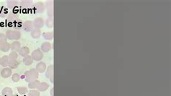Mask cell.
Segmentation results:
<instances>
[{"mask_svg":"<svg viewBox=\"0 0 171 96\" xmlns=\"http://www.w3.org/2000/svg\"><path fill=\"white\" fill-rule=\"evenodd\" d=\"M33 22V25H34L35 28H38V29H41L44 27V19L41 17H37L34 20Z\"/></svg>","mask_w":171,"mask_h":96,"instance_id":"277c9868","label":"cell"},{"mask_svg":"<svg viewBox=\"0 0 171 96\" xmlns=\"http://www.w3.org/2000/svg\"><path fill=\"white\" fill-rule=\"evenodd\" d=\"M53 76V65H50L46 69V77L48 78H50L51 77Z\"/></svg>","mask_w":171,"mask_h":96,"instance_id":"44dd1931","label":"cell"},{"mask_svg":"<svg viewBox=\"0 0 171 96\" xmlns=\"http://www.w3.org/2000/svg\"><path fill=\"white\" fill-rule=\"evenodd\" d=\"M46 25L48 27V28H52L53 27V17H49L46 20Z\"/></svg>","mask_w":171,"mask_h":96,"instance_id":"83f0119b","label":"cell"},{"mask_svg":"<svg viewBox=\"0 0 171 96\" xmlns=\"http://www.w3.org/2000/svg\"><path fill=\"white\" fill-rule=\"evenodd\" d=\"M35 11L38 13H44V11L46 10V6L43 2H37V3L35 4Z\"/></svg>","mask_w":171,"mask_h":96,"instance_id":"8992f818","label":"cell"},{"mask_svg":"<svg viewBox=\"0 0 171 96\" xmlns=\"http://www.w3.org/2000/svg\"><path fill=\"white\" fill-rule=\"evenodd\" d=\"M2 94L3 96H12L13 95V89L9 87H4L2 91Z\"/></svg>","mask_w":171,"mask_h":96,"instance_id":"e0dca14e","label":"cell"},{"mask_svg":"<svg viewBox=\"0 0 171 96\" xmlns=\"http://www.w3.org/2000/svg\"><path fill=\"white\" fill-rule=\"evenodd\" d=\"M17 56H18L17 53L16 52V51H12V52L9 54L8 58H9V59H11V60H17Z\"/></svg>","mask_w":171,"mask_h":96,"instance_id":"f1b7e54d","label":"cell"},{"mask_svg":"<svg viewBox=\"0 0 171 96\" xmlns=\"http://www.w3.org/2000/svg\"><path fill=\"white\" fill-rule=\"evenodd\" d=\"M9 63V58L8 56H4L1 57V65L4 67H7Z\"/></svg>","mask_w":171,"mask_h":96,"instance_id":"7402d4cb","label":"cell"},{"mask_svg":"<svg viewBox=\"0 0 171 96\" xmlns=\"http://www.w3.org/2000/svg\"><path fill=\"white\" fill-rule=\"evenodd\" d=\"M34 28L33 22L31 20H27L22 24V29L26 32H31Z\"/></svg>","mask_w":171,"mask_h":96,"instance_id":"3957f363","label":"cell"},{"mask_svg":"<svg viewBox=\"0 0 171 96\" xmlns=\"http://www.w3.org/2000/svg\"><path fill=\"white\" fill-rule=\"evenodd\" d=\"M51 47H52V46H51V43L47 42V41L46 42H44V43L42 44L41 46V51L45 53L48 52V51H50V50L51 49Z\"/></svg>","mask_w":171,"mask_h":96,"instance_id":"ba28073f","label":"cell"},{"mask_svg":"<svg viewBox=\"0 0 171 96\" xmlns=\"http://www.w3.org/2000/svg\"><path fill=\"white\" fill-rule=\"evenodd\" d=\"M53 90H54V88L52 87L51 90H50V94H51V96H54V94H53Z\"/></svg>","mask_w":171,"mask_h":96,"instance_id":"d6a6232c","label":"cell"},{"mask_svg":"<svg viewBox=\"0 0 171 96\" xmlns=\"http://www.w3.org/2000/svg\"><path fill=\"white\" fill-rule=\"evenodd\" d=\"M33 60L32 59L31 56H30V55H28V56H26L25 57L23 58V63L25 64V65H31L32 64H33Z\"/></svg>","mask_w":171,"mask_h":96,"instance_id":"ac0fdd59","label":"cell"},{"mask_svg":"<svg viewBox=\"0 0 171 96\" xmlns=\"http://www.w3.org/2000/svg\"><path fill=\"white\" fill-rule=\"evenodd\" d=\"M19 4L18 1L17 0H9L7 2V5L9 9H14L17 7V4Z\"/></svg>","mask_w":171,"mask_h":96,"instance_id":"8fae6325","label":"cell"},{"mask_svg":"<svg viewBox=\"0 0 171 96\" xmlns=\"http://www.w3.org/2000/svg\"><path fill=\"white\" fill-rule=\"evenodd\" d=\"M6 37L9 40H19L21 38V33L19 31L9 30L6 32Z\"/></svg>","mask_w":171,"mask_h":96,"instance_id":"6da1fadb","label":"cell"},{"mask_svg":"<svg viewBox=\"0 0 171 96\" xmlns=\"http://www.w3.org/2000/svg\"><path fill=\"white\" fill-rule=\"evenodd\" d=\"M7 15V10L4 7H0V17H6Z\"/></svg>","mask_w":171,"mask_h":96,"instance_id":"484cf974","label":"cell"},{"mask_svg":"<svg viewBox=\"0 0 171 96\" xmlns=\"http://www.w3.org/2000/svg\"><path fill=\"white\" fill-rule=\"evenodd\" d=\"M0 51H1V49H0Z\"/></svg>","mask_w":171,"mask_h":96,"instance_id":"d590c367","label":"cell"},{"mask_svg":"<svg viewBox=\"0 0 171 96\" xmlns=\"http://www.w3.org/2000/svg\"><path fill=\"white\" fill-rule=\"evenodd\" d=\"M17 92L21 95H25L28 92V88L25 87H17Z\"/></svg>","mask_w":171,"mask_h":96,"instance_id":"4316f807","label":"cell"},{"mask_svg":"<svg viewBox=\"0 0 171 96\" xmlns=\"http://www.w3.org/2000/svg\"><path fill=\"white\" fill-rule=\"evenodd\" d=\"M35 69L37 70L38 73H44V71L46 70V63H44L43 62H38L36 65V68Z\"/></svg>","mask_w":171,"mask_h":96,"instance_id":"5b68a950","label":"cell"},{"mask_svg":"<svg viewBox=\"0 0 171 96\" xmlns=\"http://www.w3.org/2000/svg\"><path fill=\"white\" fill-rule=\"evenodd\" d=\"M41 29H38V28H34L33 31H31V36L34 39H37L39 38L41 36Z\"/></svg>","mask_w":171,"mask_h":96,"instance_id":"7c38bea8","label":"cell"},{"mask_svg":"<svg viewBox=\"0 0 171 96\" xmlns=\"http://www.w3.org/2000/svg\"><path fill=\"white\" fill-rule=\"evenodd\" d=\"M0 65H1V57H0Z\"/></svg>","mask_w":171,"mask_h":96,"instance_id":"e575fe53","label":"cell"},{"mask_svg":"<svg viewBox=\"0 0 171 96\" xmlns=\"http://www.w3.org/2000/svg\"><path fill=\"white\" fill-rule=\"evenodd\" d=\"M18 52H19V54L24 58V57H25L26 56L29 55L30 49H29V48H28V47L24 46V47H22V48H20V50L18 51Z\"/></svg>","mask_w":171,"mask_h":96,"instance_id":"30bf717a","label":"cell"},{"mask_svg":"<svg viewBox=\"0 0 171 96\" xmlns=\"http://www.w3.org/2000/svg\"><path fill=\"white\" fill-rule=\"evenodd\" d=\"M0 49L2 52H7L10 50V44L8 42H5L3 44H0Z\"/></svg>","mask_w":171,"mask_h":96,"instance_id":"2e32d148","label":"cell"},{"mask_svg":"<svg viewBox=\"0 0 171 96\" xmlns=\"http://www.w3.org/2000/svg\"><path fill=\"white\" fill-rule=\"evenodd\" d=\"M43 37L46 40H51L53 38V32H46L43 33Z\"/></svg>","mask_w":171,"mask_h":96,"instance_id":"d6986e66","label":"cell"},{"mask_svg":"<svg viewBox=\"0 0 171 96\" xmlns=\"http://www.w3.org/2000/svg\"><path fill=\"white\" fill-rule=\"evenodd\" d=\"M24 77H25V80L27 82H32V81L35 80L32 77V76L30 75V71H25V75H24Z\"/></svg>","mask_w":171,"mask_h":96,"instance_id":"cb8c5ba5","label":"cell"},{"mask_svg":"<svg viewBox=\"0 0 171 96\" xmlns=\"http://www.w3.org/2000/svg\"><path fill=\"white\" fill-rule=\"evenodd\" d=\"M32 4H33V2L29 1V0H23L20 2V5L23 8H29L32 5Z\"/></svg>","mask_w":171,"mask_h":96,"instance_id":"ffe728a7","label":"cell"},{"mask_svg":"<svg viewBox=\"0 0 171 96\" xmlns=\"http://www.w3.org/2000/svg\"><path fill=\"white\" fill-rule=\"evenodd\" d=\"M49 87V85L45 82H40L38 87L37 90L39 91V92H45L46 91Z\"/></svg>","mask_w":171,"mask_h":96,"instance_id":"9c48e42d","label":"cell"},{"mask_svg":"<svg viewBox=\"0 0 171 96\" xmlns=\"http://www.w3.org/2000/svg\"><path fill=\"white\" fill-rule=\"evenodd\" d=\"M21 48L20 46V43L16 40V41H14L13 44H10V49H12L13 51H18Z\"/></svg>","mask_w":171,"mask_h":96,"instance_id":"4fadbf2b","label":"cell"},{"mask_svg":"<svg viewBox=\"0 0 171 96\" xmlns=\"http://www.w3.org/2000/svg\"><path fill=\"white\" fill-rule=\"evenodd\" d=\"M49 80H50V82H51V83H53V76L49 78Z\"/></svg>","mask_w":171,"mask_h":96,"instance_id":"836d02e7","label":"cell"},{"mask_svg":"<svg viewBox=\"0 0 171 96\" xmlns=\"http://www.w3.org/2000/svg\"><path fill=\"white\" fill-rule=\"evenodd\" d=\"M18 66H19V62H17V60H11V59H9L8 67H9V69H15L17 68Z\"/></svg>","mask_w":171,"mask_h":96,"instance_id":"9a60e30c","label":"cell"},{"mask_svg":"<svg viewBox=\"0 0 171 96\" xmlns=\"http://www.w3.org/2000/svg\"><path fill=\"white\" fill-rule=\"evenodd\" d=\"M20 76L18 74L15 73V74H13V76H12V80H13V82H17L20 81Z\"/></svg>","mask_w":171,"mask_h":96,"instance_id":"4dcf8cb0","label":"cell"},{"mask_svg":"<svg viewBox=\"0 0 171 96\" xmlns=\"http://www.w3.org/2000/svg\"><path fill=\"white\" fill-rule=\"evenodd\" d=\"M28 96H40V92L36 90H31L28 92Z\"/></svg>","mask_w":171,"mask_h":96,"instance_id":"f546056e","label":"cell"},{"mask_svg":"<svg viewBox=\"0 0 171 96\" xmlns=\"http://www.w3.org/2000/svg\"><path fill=\"white\" fill-rule=\"evenodd\" d=\"M31 57L33 61L40 62L41 59L44 58V53L41 51V49H38L33 51L31 54Z\"/></svg>","mask_w":171,"mask_h":96,"instance_id":"7a4b0ae2","label":"cell"},{"mask_svg":"<svg viewBox=\"0 0 171 96\" xmlns=\"http://www.w3.org/2000/svg\"><path fill=\"white\" fill-rule=\"evenodd\" d=\"M40 82H39L38 80H35L32 81V82L28 83V87L31 90H35L38 88Z\"/></svg>","mask_w":171,"mask_h":96,"instance_id":"5bb4252c","label":"cell"},{"mask_svg":"<svg viewBox=\"0 0 171 96\" xmlns=\"http://www.w3.org/2000/svg\"><path fill=\"white\" fill-rule=\"evenodd\" d=\"M18 20V17H17L15 15H10L9 17H7V22H12V24L15 23Z\"/></svg>","mask_w":171,"mask_h":96,"instance_id":"603a6c76","label":"cell"},{"mask_svg":"<svg viewBox=\"0 0 171 96\" xmlns=\"http://www.w3.org/2000/svg\"><path fill=\"white\" fill-rule=\"evenodd\" d=\"M7 38L6 37V35L4 34V33H0V44L7 42Z\"/></svg>","mask_w":171,"mask_h":96,"instance_id":"1f68e13d","label":"cell"},{"mask_svg":"<svg viewBox=\"0 0 171 96\" xmlns=\"http://www.w3.org/2000/svg\"><path fill=\"white\" fill-rule=\"evenodd\" d=\"M29 71H30V74L32 76V77L33 78L34 80H37L38 78V76H39V74H38L37 70L35 69H31L29 70Z\"/></svg>","mask_w":171,"mask_h":96,"instance_id":"d4e9b609","label":"cell"},{"mask_svg":"<svg viewBox=\"0 0 171 96\" xmlns=\"http://www.w3.org/2000/svg\"><path fill=\"white\" fill-rule=\"evenodd\" d=\"M12 69L9 67H4L1 71V76L3 78H8L12 75Z\"/></svg>","mask_w":171,"mask_h":96,"instance_id":"52a82bcc","label":"cell"}]
</instances>
